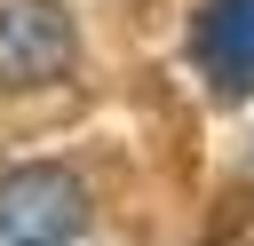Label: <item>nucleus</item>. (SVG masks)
<instances>
[{
	"mask_svg": "<svg viewBox=\"0 0 254 246\" xmlns=\"http://www.w3.org/2000/svg\"><path fill=\"white\" fill-rule=\"evenodd\" d=\"M79 71V24L64 0H0V87L40 95Z\"/></svg>",
	"mask_w": 254,
	"mask_h": 246,
	"instance_id": "obj_1",
	"label": "nucleus"
},
{
	"mask_svg": "<svg viewBox=\"0 0 254 246\" xmlns=\"http://www.w3.org/2000/svg\"><path fill=\"white\" fill-rule=\"evenodd\" d=\"M79 230H87V183L71 167L0 175V246H71Z\"/></svg>",
	"mask_w": 254,
	"mask_h": 246,
	"instance_id": "obj_2",
	"label": "nucleus"
},
{
	"mask_svg": "<svg viewBox=\"0 0 254 246\" xmlns=\"http://www.w3.org/2000/svg\"><path fill=\"white\" fill-rule=\"evenodd\" d=\"M190 63L222 103L254 95V0H198L190 16Z\"/></svg>",
	"mask_w": 254,
	"mask_h": 246,
	"instance_id": "obj_3",
	"label": "nucleus"
},
{
	"mask_svg": "<svg viewBox=\"0 0 254 246\" xmlns=\"http://www.w3.org/2000/svg\"><path fill=\"white\" fill-rule=\"evenodd\" d=\"M206 246H254V230H214Z\"/></svg>",
	"mask_w": 254,
	"mask_h": 246,
	"instance_id": "obj_4",
	"label": "nucleus"
}]
</instances>
